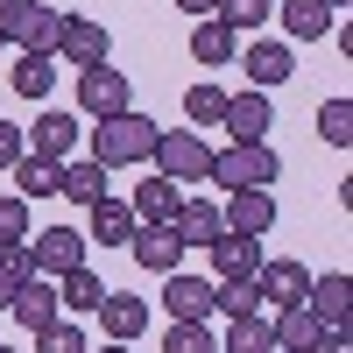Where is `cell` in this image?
I'll use <instances>...</instances> for the list:
<instances>
[{
    "instance_id": "1",
    "label": "cell",
    "mask_w": 353,
    "mask_h": 353,
    "mask_svg": "<svg viewBox=\"0 0 353 353\" xmlns=\"http://www.w3.org/2000/svg\"><path fill=\"white\" fill-rule=\"evenodd\" d=\"M156 134H163V128L149 121V113H134V106H128V113H113V121L92 128V163H99V170L149 163V156H156Z\"/></svg>"
},
{
    "instance_id": "2",
    "label": "cell",
    "mask_w": 353,
    "mask_h": 353,
    "mask_svg": "<svg viewBox=\"0 0 353 353\" xmlns=\"http://www.w3.org/2000/svg\"><path fill=\"white\" fill-rule=\"evenodd\" d=\"M276 176H283V163H276L269 141H226L212 156V170H205V184H219V191H269Z\"/></svg>"
},
{
    "instance_id": "3",
    "label": "cell",
    "mask_w": 353,
    "mask_h": 353,
    "mask_svg": "<svg viewBox=\"0 0 353 353\" xmlns=\"http://www.w3.org/2000/svg\"><path fill=\"white\" fill-rule=\"evenodd\" d=\"M57 36H64V8H43V0H0V43L57 57Z\"/></svg>"
},
{
    "instance_id": "4",
    "label": "cell",
    "mask_w": 353,
    "mask_h": 353,
    "mask_svg": "<svg viewBox=\"0 0 353 353\" xmlns=\"http://www.w3.org/2000/svg\"><path fill=\"white\" fill-rule=\"evenodd\" d=\"M205 170H212L205 134H191V128H163L156 134V176H170V184H205Z\"/></svg>"
},
{
    "instance_id": "5",
    "label": "cell",
    "mask_w": 353,
    "mask_h": 353,
    "mask_svg": "<svg viewBox=\"0 0 353 353\" xmlns=\"http://www.w3.org/2000/svg\"><path fill=\"white\" fill-rule=\"evenodd\" d=\"M254 297H261V311H297L311 297V269L304 261H261L254 269Z\"/></svg>"
},
{
    "instance_id": "6",
    "label": "cell",
    "mask_w": 353,
    "mask_h": 353,
    "mask_svg": "<svg viewBox=\"0 0 353 353\" xmlns=\"http://www.w3.org/2000/svg\"><path fill=\"white\" fill-rule=\"evenodd\" d=\"M57 57H64V64H78V71L106 64V57H113V36H106V21H92V14H64V36H57Z\"/></svg>"
},
{
    "instance_id": "7",
    "label": "cell",
    "mask_w": 353,
    "mask_h": 353,
    "mask_svg": "<svg viewBox=\"0 0 353 353\" xmlns=\"http://www.w3.org/2000/svg\"><path fill=\"white\" fill-rule=\"evenodd\" d=\"M28 261H36V276H71L85 269V233L78 226H43V241H28Z\"/></svg>"
},
{
    "instance_id": "8",
    "label": "cell",
    "mask_w": 353,
    "mask_h": 353,
    "mask_svg": "<svg viewBox=\"0 0 353 353\" xmlns=\"http://www.w3.org/2000/svg\"><path fill=\"white\" fill-rule=\"evenodd\" d=\"M78 106L92 113V121H113V113H128V71H113V64L78 71Z\"/></svg>"
},
{
    "instance_id": "9",
    "label": "cell",
    "mask_w": 353,
    "mask_h": 353,
    "mask_svg": "<svg viewBox=\"0 0 353 353\" xmlns=\"http://www.w3.org/2000/svg\"><path fill=\"white\" fill-rule=\"evenodd\" d=\"M163 311L176 318V325H212V283L205 276H163Z\"/></svg>"
},
{
    "instance_id": "10",
    "label": "cell",
    "mask_w": 353,
    "mask_h": 353,
    "mask_svg": "<svg viewBox=\"0 0 353 353\" xmlns=\"http://www.w3.org/2000/svg\"><path fill=\"white\" fill-rule=\"evenodd\" d=\"M219 128H226L233 141H269V128H276V106H269V92H226Z\"/></svg>"
},
{
    "instance_id": "11",
    "label": "cell",
    "mask_w": 353,
    "mask_h": 353,
    "mask_svg": "<svg viewBox=\"0 0 353 353\" xmlns=\"http://www.w3.org/2000/svg\"><path fill=\"white\" fill-rule=\"evenodd\" d=\"M219 219H226V233H248V241H261V233L276 226V191H226Z\"/></svg>"
},
{
    "instance_id": "12",
    "label": "cell",
    "mask_w": 353,
    "mask_h": 353,
    "mask_svg": "<svg viewBox=\"0 0 353 353\" xmlns=\"http://www.w3.org/2000/svg\"><path fill=\"white\" fill-rule=\"evenodd\" d=\"M21 134H28V156L64 163V156L78 149V134H85V128H78V113H57V106H43V121H36V128H21Z\"/></svg>"
},
{
    "instance_id": "13",
    "label": "cell",
    "mask_w": 353,
    "mask_h": 353,
    "mask_svg": "<svg viewBox=\"0 0 353 353\" xmlns=\"http://www.w3.org/2000/svg\"><path fill=\"white\" fill-rule=\"evenodd\" d=\"M128 254H134L149 276H176V261H184V241H176V226H134Z\"/></svg>"
},
{
    "instance_id": "14",
    "label": "cell",
    "mask_w": 353,
    "mask_h": 353,
    "mask_svg": "<svg viewBox=\"0 0 353 353\" xmlns=\"http://www.w3.org/2000/svg\"><path fill=\"white\" fill-rule=\"evenodd\" d=\"M205 254H212L219 283H254V269L269 261V254H261V241H248V233H219V241L205 248Z\"/></svg>"
},
{
    "instance_id": "15",
    "label": "cell",
    "mask_w": 353,
    "mask_h": 353,
    "mask_svg": "<svg viewBox=\"0 0 353 353\" xmlns=\"http://www.w3.org/2000/svg\"><path fill=\"white\" fill-rule=\"evenodd\" d=\"M241 71L254 78V92H276V85L297 71V50H290V43H248L241 50Z\"/></svg>"
},
{
    "instance_id": "16",
    "label": "cell",
    "mask_w": 353,
    "mask_h": 353,
    "mask_svg": "<svg viewBox=\"0 0 353 353\" xmlns=\"http://www.w3.org/2000/svg\"><path fill=\"white\" fill-rule=\"evenodd\" d=\"M8 311L21 318V332H50L64 304H57V283H50V276H28V283L14 290V304H8Z\"/></svg>"
},
{
    "instance_id": "17",
    "label": "cell",
    "mask_w": 353,
    "mask_h": 353,
    "mask_svg": "<svg viewBox=\"0 0 353 353\" xmlns=\"http://www.w3.org/2000/svg\"><path fill=\"white\" fill-rule=\"evenodd\" d=\"M141 325H149V304H141V297H128V290H106V297H99V332L113 346H128Z\"/></svg>"
},
{
    "instance_id": "18",
    "label": "cell",
    "mask_w": 353,
    "mask_h": 353,
    "mask_svg": "<svg viewBox=\"0 0 353 353\" xmlns=\"http://www.w3.org/2000/svg\"><path fill=\"white\" fill-rule=\"evenodd\" d=\"M304 311H311V318H318L325 332H332V325H346V311H353V276H346V269H332L325 283H311Z\"/></svg>"
},
{
    "instance_id": "19",
    "label": "cell",
    "mask_w": 353,
    "mask_h": 353,
    "mask_svg": "<svg viewBox=\"0 0 353 353\" xmlns=\"http://www.w3.org/2000/svg\"><path fill=\"white\" fill-rule=\"evenodd\" d=\"M170 226H176V241H184V248H212L219 233H226V219H219V205H212V198H184Z\"/></svg>"
},
{
    "instance_id": "20",
    "label": "cell",
    "mask_w": 353,
    "mask_h": 353,
    "mask_svg": "<svg viewBox=\"0 0 353 353\" xmlns=\"http://www.w3.org/2000/svg\"><path fill=\"white\" fill-rule=\"evenodd\" d=\"M176 205H184V191L170 184V176H149V184H134V226H170L176 219Z\"/></svg>"
},
{
    "instance_id": "21",
    "label": "cell",
    "mask_w": 353,
    "mask_h": 353,
    "mask_svg": "<svg viewBox=\"0 0 353 353\" xmlns=\"http://www.w3.org/2000/svg\"><path fill=\"white\" fill-rule=\"evenodd\" d=\"M113 170H99L92 156H78V163H64L57 170V191H64L71 205H99V198H113V184H106Z\"/></svg>"
},
{
    "instance_id": "22",
    "label": "cell",
    "mask_w": 353,
    "mask_h": 353,
    "mask_svg": "<svg viewBox=\"0 0 353 353\" xmlns=\"http://www.w3.org/2000/svg\"><path fill=\"white\" fill-rule=\"evenodd\" d=\"M269 325H276V353H318L325 346V325L297 304V311H269Z\"/></svg>"
},
{
    "instance_id": "23",
    "label": "cell",
    "mask_w": 353,
    "mask_h": 353,
    "mask_svg": "<svg viewBox=\"0 0 353 353\" xmlns=\"http://www.w3.org/2000/svg\"><path fill=\"white\" fill-rule=\"evenodd\" d=\"M276 21H283L290 43H318L332 28V8H325V0H276Z\"/></svg>"
},
{
    "instance_id": "24",
    "label": "cell",
    "mask_w": 353,
    "mask_h": 353,
    "mask_svg": "<svg viewBox=\"0 0 353 353\" xmlns=\"http://www.w3.org/2000/svg\"><path fill=\"white\" fill-rule=\"evenodd\" d=\"M191 57H198L205 71H219V64H233V57H241V36H233L226 21H212V14H205V21L191 28Z\"/></svg>"
},
{
    "instance_id": "25",
    "label": "cell",
    "mask_w": 353,
    "mask_h": 353,
    "mask_svg": "<svg viewBox=\"0 0 353 353\" xmlns=\"http://www.w3.org/2000/svg\"><path fill=\"white\" fill-rule=\"evenodd\" d=\"M85 212H92V233H85V241H99V248H128L134 241V212L121 198H99V205H85Z\"/></svg>"
},
{
    "instance_id": "26",
    "label": "cell",
    "mask_w": 353,
    "mask_h": 353,
    "mask_svg": "<svg viewBox=\"0 0 353 353\" xmlns=\"http://www.w3.org/2000/svg\"><path fill=\"white\" fill-rule=\"evenodd\" d=\"M219 353H276V325H269V311H254V318H226Z\"/></svg>"
},
{
    "instance_id": "27",
    "label": "cell",
    "mask_w": 353,
    "mask_h": 353,
    "mask_svg": "<svg viewBox=\"0 0 353 353\" xmlns=\"http://www.w3.org/2000/svg\"><path fill=\"white\" fill-rule=\"evenodd\" d=\"M8 85H14L21 99H50V85H57V57L21 50V57H14V71H8Z\"/></svg>"
},
{
    "instance_id": "28",
    "label": "cell",
    "mask_w": 353,
    "mask_h": 353,
    "mask_svg": "<svg viewBox=\"0 0 353 353\" xmlns=\"http://www.w3.org/2000/svg\"><path fill=\"white\" fill-rule=\"evenodd\" d=\"M36 276V261H28V241H0V311L14 304V290Z\"/></svg>"
},
{
    "instance_id": "29",
    "label": "cell",
    "mask_w": 353,
    "mask_h": 353,
    "mask_svg": "<svg viewBox=\"0 0 353 353\" xmlns=\"http://www.w3.org/2000/svg\"><path fill=\"white\" fill-rule=\"evenodd\" d=\"M99 297H106V283H99L92 269H71V276H57V304H64V311H99Z\"/></svg>"
},
{
    "instance_id": "30",
    "label": "cell",
    "mask_w": 353,
    "mask_h": 353,
    "mask_svg": "<svg viewBox=\"0 0 353 353\" xmlns=\"http://www.w3.org/2000/svg\"><path fill=\"white\" fill-rule=\"evenodd\" d=\"M57 170H64V163H50V156H21L14 163V184H21L14 198H50L57 191Z\"/></svg>"
},
{
    "instance_id": "31",
    "label": "cell",
    "mask_w": 353,
    "mask_h": 353,
    "mask_svg": "<svg viewBox=\"0 0 353 353\" xmlns=\"http://www.w3.org/2000/svg\"><path fill=\"white\" fill-rule=\"evenodd\" d=\"M269 14H276V0H219L212 8V21H226L233 36H241V28H261Z\"/></svg>"
},
{
    "instance_id": "32",
    "label": "cell",
    "mask_w": 353,
    "mask_h": 353,
    "mask_svg": "<svg viewBox=\"0 0 353 353\" xmlns=\"http://www.w3.org/2000/svg\"><path fill=\"white\" fill-rule=\"evenodd\" d=\"M184 113H191V128H219L226 92H219V85H191V92H184Z\"/></svg>"
},
{
    "instance_id": "33",
    "label": "cell",
    "mask_w": 353,
    "mask_h": 353,
    "mask_svg": "<svg viewBox=\"0 0 353 353\" xmlns=\"http://www.w3.org/2000/svg\"><path fill=\"white\" fill-rule=\"evenodd\" d=\"M318 134H325L332 149H346V141H353V99H325V106H318Z\"/></svg>"
},
{
    "instance_id": "34",
    "label": "cell",
    "mask_w": 353,
    "mask_h": 353,
    "mask_svg": "<svg viewBox=\"0 0 353 353\" xmlns=\"http://www.w3.org/2000/svg\"><path fill=\"white\" fill-rule=\"evenodd\" d=\"M212 311H219V318H254L261 297H254V283H219V290H212Z\"/></svg>"
},
{
    "instance_id": "35",
    "label": "cell",
    "mask_w": 353,
    "mask_h": 353,
    "mask_svg": "<svg viewBox=\"0 0 353 353\" xmlns=\"http://www.w3.org/2000/svg\"><path fill=\"white\" fill-rule=\"evenodd\" d=\"M163 353H219V339H212V325H176V318H170Z\"/></svg>"
},
{
    "instance_id": "36",
    "label": "cell",
    "mask_w": 353,
    "mask_h": 353,
    "mask_svg": "<svg viewBox=\"0 0 353 353\" xmlns=\"http://www.w3.org/2000/svg\"><path fill=\"white\" fill-rule=\"evenodd\" d=\"M36 339H43V353H92V339H85L78 325H64V318H57L50 332H36Z\"/></svg>"
},
{
    "instance_id": "37",
    "label": "cell",
    "mask_w": 353,
    "mask_h": 353,
    "mask_svg": "<svg viewBox=\"0 0 353 353\" xmlns=\"http://www.w3.org/2000/svg\"><path fill=\"white\" fill-rule=\"evenodd\" d=\"M0 241H28V198H0Z\"/></svg>"
},
{
    "instance_id": "38",
    "label": "cell",
    "mask_w": 353,
    "mask_h": 353,
    "mask_svg": "<svg viewBox=\"0 0 353 353\" xmlns=\"http://www.w3.org/2000/svg\"><path fill=\"white\" fill-rule=\"evenodd\" d=\"M21 156H28V134H21L14 121H0V170H14Z\"/></svg>"
},
{
    "instance_id": "39",
    "label": "cell",
    "mask_w": 353,
    "mask_h": 353,
    "mask_svg": "<svg viewBox=\"0 0 353 353\" xmlns=\"http://www.w3.org/2000/svg\"><path fill=\"white\" fill-rule=\"evenodd\" d=\"M176 8H184V14H212L219 0H176Z\"/></svg>"
},
{
    "instance_id": "40",
    "label": "cell",
    "mask_w": 353,
    "mask_h": 353,
    "mask_svg": "<svg viewBox=\"0 0 353 353\" xmlns=\"http://www.w3.org/2000/svg\"><path fill=\"white\" fill-rule=\"evenodd\" d=\"M325 8H332V14H346V8H353V0H325Z\"/></svg>"
},
{
    "instance_id": "41",
    "label": "cell",
    "mask_w": 353,
    "mask_h": 353,
    "mask_svg": "<svg viewBox=\"0 0 353 353\" xmlns=\"http://www.w3.org/2000/svg\"><path fill=\"white\" fill-rule=\"evenodd\" d=\"M99 353H128V346H113V339H106V346H99Z\"/></svg>"
},
{
    "instance_id": "42",
    "label": "cell",
    "mask_w": 353,
    "mask_h": 353,
    "mask_svg": "<svg viewBox=\"0 0 353 353\" xmlns=\"http://www.w3.org/2000/svg\"><path fill=\"white\" fill-rule=\"evenodd\" d=\"M0 353H14V346H8V339H0Z\"/></svg>"
},
{
    "instance_id": "43",
    "label": "cell",
    "mask_w": 353,
    "mask_h": 353,
    "mask_svg": "<svg viewBox=\"0 0 353 353\" xmlns=\"http://www.w3.org/2000/svg\"><path fill=\"white\" fill-rule=\"evenodd\" d=\"M0 50H8V43H0Z\"/></svg>"
}]
</instances>
